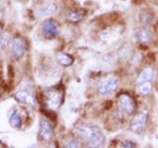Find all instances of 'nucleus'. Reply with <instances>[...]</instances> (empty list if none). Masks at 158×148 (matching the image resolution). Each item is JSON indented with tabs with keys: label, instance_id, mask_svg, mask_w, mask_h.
Segmentation results:
<instances>
[{
	"label": "nucleus",
	"instance_id": "1",
	"mask_svg": "<svg viewBox=\"0 0 158 148\" xmlns=\"http://www.w3.org/2000/svg\"><path fill=\"white\" fill-rule=\"evenodd\" d=\"M77 134L91 147L102 146L105 142V137L96 125H83L79 126L77 128Z\"/></svg>",
	"mask_w": 158,
	"mask_h": 148
},
{
	"label": "nucleus",
	"instance_id": "2",
	"mask_svg": "<svg viewBox=\"0 0 158 148\" xmlns=\"http://www.w3.org/2000/svg\"><path fill=\"white\" fill-rule=\"evenodd\" d=\"M118 86V82L117 78H108L102 81L98 86V92L102 96L111 95L117 90Z\"/></svg>",
	"mask_w": 158,
	"mask_h": 148
},
{
	"label": "nucleus",
	"instance_id": "3",
	"mask_svg": "<svg viewBox=\"0 0 158 148\" xmlns=\"http://www.w3.org/2000/svg\"><path fill=\"white\" fill-rule=\"evenodd\" d=\"M27 49V44L23 38H15L11 42V47H10V52L14 58L21 57L25 53Z\"/></svg>",
	"mask_w": 158,
	"mask_h": 148
},
{
	"label": "nucleus",
	"instance_id": "4",
	"mask_svg": "<svg viewBox=\"0 0 158 148\" xmlns=\"http://www.w3.org/2000/svg\"><path fill=\"white\" fill-rule=\"evenodd\" d=\"M147 121V111H142L133 118L131 123V130L135 133H140L145 128Z\"/></svg>",
	"mask_w": 158,
	"mask_h": 148
},
{
	"label": "nucleus",
	"instance_id": "5",
	"mask_svg": "<svg viewBox=\"0 0 158 148\" xmlns=\"http://www.w3.org/2000/svg\"><path fill=\"white\" fill-rule=\"evenodd\" d=\"M62 102V93L59 90H51L47 96V104L52 110H57Z\"/></svg>",
	"mask_w": 158,
	"mask_h": 148
},
{
	"label": "nucleus",
	"instance_id": "6",
	"mask_svg": "<svg viewBox=\"0 0 158 148\" xmlns=\"http://www.w3.org/2000/svg\"><path fill=\"white\" fill-rule=\"evenodd\" d=\"M43 34L47 39H53L58 35L57 24L53 20H47L43 25Z\"/></svg>",
	"mask_w": 158,
	"mask_h": 148
},
{
	"label": "nucleus",
	"instance_id": "7",
	"mask_svg": "<svg viewBox=\"0 0 158 148\" xmlns=\"http://www.w3.org/2000/svg\"><path fill=\"white\" fill-rule=\"evenodd\" d=\"M118 105H120L121 111L130 115L135 111V101L128 95H122L118 99Z\"/></svg>",
	"mask_w": 158,
	"mask_h": 148
},
{
	"label": "nucleus",
	"instance_id": "8",
	"mask_svg": "<svg viewBox=\"0 0 158 148\" xmlns=\"http://www.w3.org/2000/svg\"><path fill=\"white\" fill-rule=\"evenodd\" d=\"M57 10L56 4L54 3H48L44 4L43 6L37 8L35 10V16L37 18H42V17H46V16H51L53 13H56Z\"/></svg>",
	"mask_w": 158,
	"mask_h": 148
},
{
	"label": "nucleus",
	"instance_id": "9",
	"mask_svg": "<svg viewBox=\"0 0 158 148\" xmlns=\"http://www.w3.org/2000/svg\"><path fill=\"white\" fill-rule=\"evenodd\" d=\"M135 37L139 43H148L152 41L153 33L150 29L145 28V27H141V28H138L135 31Z\"/></svg>",
	"mask_w": 158,
	"mask_h": 148
},
{
	"label": "nucleus",
	"instance_id": "10",
	"mask_svg": "<svg viewBox=\"0 0 158 148\" xmlns=\"http://www.w3.org/2000/svg\"><path fill=\"white\" fill-rule=\"evenodd\" d=\"M40 135L44 140L49 141L52 138L53 135V130L52 127L48 121L42 120L40 122Z\"/></svg>",
	"mask_w": 158,
	"mask_h": 148
},
{
	"label": "nucleus",
	"instance_id": "11",
	"mask_svg": "<svg viewBox=\"0 0 158 148\" xmlns=\"http://www.w3.org/2000/svg\"><path fill=\"white\" fill-rule=\"evenodd\" d=\"M153 77V69L151 67H145L140 73V75L138 76L136 84H141L147 81H150Z\"/></svg>",
	"mask_w": 158,
	"mask_h": 148
},
{
	"label": "nucleus",
	"instance_id": "12",
	"mask_svg": "<svg viewBox=\"0 0 158 148\" xmlns=\"http://www.w3.org/2000/svg\"><path fill=\"white\" fill-rule=\"evenodd\" d=\"M56 60L62 66H70L73 63L74 59L71 56L64 52H58L56 54Z\"/></svg>",
	"mask_w": 158,
	"mask_h": 148
},
{
	"label": "nucleus",
	"instance_id": "13",
	"mask_svg": "<svg viewBox=\"0 0 158 148\" xmlns=\"http://www.w3.org/2000/svg\"><path fill=\"white\" fill-rule=\"evenodd\" d=\"M16 99L19 102H22L25 104H31V105H34V101L33 98L30 94L26 91H19L16 93Z\"/></svg>",
	"mask_w": 158,
	"mask_h": 148
},
{
	"label": "nucleus",
	"instance_id": "14",
	"mask_svg": "<svg viewBox=\"0 0 158 148\" xmlns=\"http://www.w3.org/2000/svg\"><path fill=\"white\" fill-rule=\"evenodd\" d=\"M10 125L13 128H21L22 126V118H21V116L19 115L17 112H14L11 117H10Z\"/></svg>",
	"mask_w": 158,
	"mask_h": 148
},
{
	"label": "nucleus",
	"instance_id": "15",
	"mask_svg": "<svg viewBox=\"0 0 158 148\" xmlns=\"http://www.w3.org/2000/svg\"><path fill=\"white\" fill-rule=\"evenodd\" d=\"M151 83L150 81H147L141 84H137V92L141 95H148L151 91Z\"/></svg>",
	"mask_w": 158,
	"mask_h": 148
},
{
	"label": "nucleus",
	"instance_id": "16",
	"mask_svg": "<svg viewBox=\"0 0 158 148\" xmlns=\"http://www.w3.org/2000/svg\"><path fill=\"white\" fill-rule=\"evenodd\" d=\"M84 17V13L80 11L70 12L66 15V19L70 22H79Z\"/></svg>",
	"mask_w": 158,
	"mask_h": 148
},
{
	"label": "nucleus",
	"instance_id": "17",
	"mask_svg": "<svg viewBox=\"0 0 158 148\" xmlns=\"http://www.w3.org/2000/svg\"><path fill=\"white\" fill-rule=\"evenodd\" d=\"M140 21L144 24V25H148L151 21H152V15H150L147 12H143L140 14Z\"/></svg>",
	"mask_w": 158,
	"mask_h": 148
},
{
	"label": "nucleus",
	"instance_id": "18",
	"mask_svg": "<svg viewBox=\"0 0 158 148\" xmlns=\"http://www.w3.org/2000/svg\"><path fill=\"white\" fill-rule=\"evenodd\" d=\"M10 42V35L8 33H5L2 35V37H1V44L2 46H6V44Z\"/></svg>",
	"mask_w": 158,
	"mask_h": 148
},
{
	"label": "nucleus",
	"instance_id": "19",
	"mask_svg": "<svg viewBox=\"0 0 158 148\" xmlns=\"http://www.w3.org/2000/svg\"><path fill=\"white\" fill-rule=\"evenodd\" d=\"M65 147H78L79 144H78V141L75 140V139H71L66 142V144H64Z\"/></svg>",
	"mask_w": 158,
	"mask_h": 148
},
{
	"label": "nucleus",
	"instance_id": "20",
	"mask_svg": "<svg viewBox=\"0 0 158 148\" xmlns=\"http://www.w3.org/2000/svg\"><path fill=\"white\" fill-rule=\"evenodd\" d=\"M2 35V28H1V26H0V36Z\"/></svg>",
	"mask_w": 158,
	"mask_h": 148
}]
</instances>
